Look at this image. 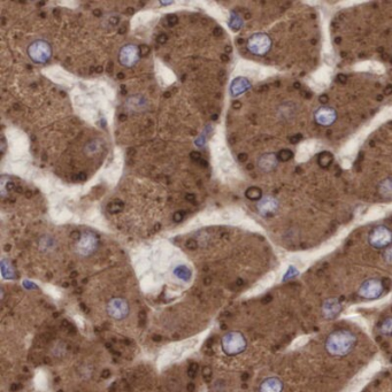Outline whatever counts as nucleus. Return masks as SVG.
I'll return each instance as SVG.
<instances>
[{
	"label": "nucleus",
	"mask_w": 392,
	"mask_h": 392,
	"mask_svg": "<svg viewBox=\"0 0 392 392\" xmlns=\"http://www.w3.org/2000/svg\"><path fill=\"white\" fill-rule=\"evenodd\" d=\"M357 344V337L349 330H337L328 336L326 350L330 356L342 358L352 352Z\"/></svg>",
	"instance_id": "obj_1"
},
{
	"label": "nucleus",
	"mask_w": 392,
	"mask_h": 392,
	"mask_svg": "<svg viewBox=\"0 0 392 392\" xmlns=\"http://www.w3.org/2000/svg\"><path fill=\"white\" fill-rule=\"evenodd\" d=\"M337 80H338L340 83H345L346 82V76H344V75H338V76H337Z\"/></svg>",
	"instance_id": "obj_31"
},
{
	"label": "nucleus",
	"mask_w": 392,
	"mask_h": 392,
	"mask_svg": "<svg viewBox=\"0 0 392 392\" xmlns=\"http://www.w3.org/2000/svg\"><path fill=\"white\" fill-rule=\"evenodd\" d=\"M98 245V240L94 235L90 233L82 235L77 243V252L82 255H89L95 250Z\"/></svg>",
	"instance_id": "obj_8"
},
{
	"label": "nucleus",
	"mask_w": 392,
	"mask_h": 392,
	"mask_svg": "<svg viewBox=\"0 0 392 392\" xmlns=\"http://www.w3.org/2000/svg\"><path fill=\"white\" fill-rule=\"evenodd\" d=\"M187 247H189V248H194V247H196V241H187Z\"/></svg>",
	"instance_id": "obj_32"
},
{
	"label": "nucleus",
	"mask_w": 392,
	"mask_h": 392,
	"mask_svg": "<svg viewBox=\"0 0 392 392\" xmlns=\"http://www.w3.org/2000/svg\"><path fill=\"white\" fill-rule=\"evenodd\" d=\"M141 56L139 54V49L134 45H125L123 49L121 50L120 53V61L122 64L127 67H131L137 62L138 57Z\"/></svg>",
	"instance_id": "obj_9"
},
{
	"label": "nucleus",
	"mask_w": 392,
	"mask_h": 392,
	"mask_svg": "<svg viewBox=\"0 0 392 392\" xmlns=\"http://www.w3.org/2000/svg\"><path fill=\"white\" fill-rule=\"evenodd\" d=\"M167 21H168L169 26H175L176 23H177V21H179V18H177L176 15L170 14V15L167 16Z\"/></svg>",
	"instance_id": "obj_24"
},
{
	"label": "nucleus",
	"mask_w": 392,
	"mask_h": 392,
	"mask_svg": "<svg viewBox=\"0 0 392 392\" xmlns=\"http://www.w3.org/2000/svg\"><path fill=\"white\" fill-rule=\"evenodd\" d=\"M292 158H293V152L291 151V150H288V149L282 150V151H279L277 154V159L282 162L289 161V160Z\"/></svg>",
	"instance_id": "obj_20"
},
{
	"label": "nucleus",
	"mask_w": 392,
	"mask_h": 392,
	"mask_svg": "<svg viewBox=\"0 0 392 392\" xmlns=\"http://www.w3.org/2000/svg\"><path fill=\"white\" fill-rule=\"evenodd\" d=\"M318 162L322 168H327V167H329L330 163L332 162V155L330 154L329 152H322L321 154L319 155Z\"/></svg>",
	"instance_id": "obj_17"
},
{
	"label": "nucleus",
	"mask_w": 392,
	"mask_h": 392,
	"mask_svg": "<svg viewBox=\"0 0 392 392\" xmlns=\"http://www.w3.org/2000/svg\"><path fill=\"white\" fill-rule=\"evenodd\" d=\"M380 193L385 198H391L392 197V180H385L380 184Z\"/></svg>",
	"instance_id": "obj_16"
},
{
	"label": "nucleus",
	"mask_w": 392,
	"mask_h": 392,
	"mask_svg": "<svg viewBox=\"0 0 392 392\" xmlns=\"http://www.w3.org/2000/svg\"><path fill=\"white\" fill-rule=\"evenodd\" d=\"M383 283L380 279L370 278L362 283V285L359 289V295L361 297L366 299H375L378 298L383 293Z\"/></svg>",
	"instance_id": "obj_5"
},
{
	"label": "nucleus",
	"mask_w": 392,
	"mask_h": 392,
	"mask_svg": "<svg viewBox=\"0 0 392 392\" xmlns=\"http://www.w3.org/2000/svg\"><path fill=\"white\" fill-rule=\"evenodd\" d=\"M368 240L371 246L376 248L387 247L392 241V231L384 226H378L370 231Z\"/></svg>",
	"instance_id": "obj_3"
},
{
	"label": "nucleus",
	"mask_w": 392,
	"mask_h": 392,
	"mask_svg": "<svg viewBox=\"0 0 392 392\" xmlns=\"http://www.w3.org/2000/svg\"><path fill=\"white\" fill-rule=\"evenodd\" d=\"M278 203L277 200L272 197H265V198L260 199V202L258 204V211L261 215H272L276 211H277Z\"/></svg>",
	"instance_id": "obj_10"
},
{
	"label": "nucleus",
	"mask_w": 392,
	"mask_h": 392,
	"mask_svg": "<svg viewBox=\"0 0 392 392\" xmlns=\"http://www.w3.org/2000/svg\"><path fill=\"white\" fill-rule=\"evenodd\" d=\"M119 120H120L121 122L127 121V115H125V114H121L120 117H119Z\"/></svg>",
	"instance_id": "obj_34"
},
{
	"label": "nucleus",
	"mask_w": 392,
	"mask_h": 392,
	"mask_svg": "<svg viewBox=\"0 0 392 392\" xmlns=\"http://www.w3.org/2000/svg\"><path fill=\"white\" fill-rule=\"evenodd\" d=\"M383 257H384V260L388 262V264H390V265H392V246H390V247H388L387 250L384 251V254H383Z\"/></svg>",
	"instance_id": "obj_22"
},
{
	"label": "nucleus",
	"mask_w": 392,
	"mask_h": 392,
	"mask_svg": "<svg viewBox=\"0 0 392 392\" xmlns=\"http://www.w3.org/2000/svg\"><path fill=\"white\" fill-rule=\"evenodd\" d=\"M165 97H170V92H166Z\"/></svg>",
	"instance_id": "obj_45"
},
{
	"label": "nucleus",
	"mask_w": 392,
	"mask_h": 392,
	"mask_svg": "<svg viewBox=\"0 0 392 392\" xmlns=\"http://www.w3.org/2000/svg\"><path fill=\"white\" fill-rule=\"evenodd\" d=\"M233 107H234V108H236V110H238V108L241 107V103H240V101H234Z\"/></svg>",
	"instance_id": "obj_35"
},
{
	"label": "nucleus",
	"mask_w": 392,
	"mask_h": 392,
	"mask_svg": "<svg viewBox=\"0 0 392 392\" xmlns=\"http://www.w3.org/2000/svg\"><path fill=\"white\" fill-rule=\"evenodd\" d=\"M190 156H191V159H193V160H202V154H200L199 152H192L190 154Z\"/></svg>",
	"instance_id": "obj_28"
},
{
	"label": "nucleus",
	"mask_w": 392,
	"mask_h": 392,
	"mask_svg": "<svg viewBox=\"0 0 392 392\" xmlns=\"http://www.w3.org/2000/svg\"><path fill=\"white\" fill-rule=\"evenodd\" d=\"M238 160H240L241 162H245L247 160V154L246 153H240V155H238Z\"/></svg>",
	"instance_id": "obj_30"
},
{
	"label": "nucleus",
	"mask_w": 392,
	"mask_h": 392,
	"mask_svg": "<svg viewBox=\"0 0 392 392\" xmlns=\"http://www.w3.org/2000/svg\"><path fill=\"white\" fill-rule=\"evenodd\" d=\"M271 38L265 33H255L248 39L247 47L252 53L258 54V56H262L266 54L271 49Z\"/></svg>",
	"instance_id": "obj_4"
},
{
	"label": "nucleus",
	"mask_w": 392,
	"mask_h": 392,
	"mask_svg": "<svg viewBox=\"0 0 392 392\" xmlns=\"http://www.w3.org/2000/svg\"><path fill=\"white\" fill-rule=\"evenodd\" d=\"M125 31H127V28H125V27H123V28H121V29H119V32L122 33V35H123Z\"/></svg>",
	"instance_id": "obj_41"
},
{
	"label": "nucleus",
	"mask_w": 392,
	"mask_h": 392,
	"mask_svg": "<svg viewBox=\"0 0 392 392\" xmlns=\"http://www.w3.org/2000/svg\"><path fill=\"white\" fill-rule=\"evenodd\" d=\"M156 40H158V43H160V44H165L167 40V36L165 35V33H161V35H159L158 37H156Z\"/></svg>",
	"instance_id": "obj_27"
},
{
	"label": "nucleus",
	"mask_w": 392,
	"mask_h": 392,
	"mask_svg": "<svg viewBox=\"0 0 392 392\" xmlns=\"http://www.w3.org/2000/svg\"><path fill=\"white\" fill-rule=\"evenodd\" d=\"M124 77V75L122 74V73H120V74H118V78H123Z\"/></svg>",
	"instance_id": "obj_43"
},
{
	"label": "nucleus",
	"mask_w": 392,
	"mask_h": 392,
	"mask_svg": "<svg viewBox=\"0 0 392 392\" xmlns=\"http://www.w3.org/2000/svg\"><path fill=\"white\" fill-rule=\"evenodd\" d=\"M93 14H94L95 16H100V15H101V11H100V9H94V11H93Z\"/></svg>",
	"instance_id": "obj_38"
},
{
	"label": "nucleus",
	"mask_w": 392,
	"mask_h": 392,
	"mask_svg": "<svg viewBox=\"0 0 392 392\" xmlns=\"http://www.w3.org/2000/svg\"><path fill=\"white\" fill-rule=\"evenodd\" d=\"M327 101H328V97H327V95H321V98H320V103L325 104Z\"/></svg>",
	"instance_id": "obj_33"
},
{
	"label": "nucleus",
	"mask_w": 392,
	"mask_h": 392,
	"mask_svg": "<svg viewBox=\"0 0 392 392\" xmlns=\"http://www.w3.org/2000/svg\"><path fill=\"white\" fill-rule=\"evenodd\" d=\"M221 59H222L223 61H226V62H227V61H229V57L226 56V54H222V56H221Z\"/></svg>",
	"instance_id": "obj_39"
},
{
	"label": "nucleus",
	"mask_w": 392,
	"mask_h": 392,
	"mask_svg": "<svg viewBox=\"0 0 392 392\" xmlns=\"http://www.w3.org/2000/svg\"><path fill=\"white\" fill-rule=\"evenodd\" d=\"M381 332L387 336L392 335V318L385 319L381 325Z\"/></svg>",
	"instance_id": "obj_18"
},
{
	"label": "nucleus",
	"mask_w": 392,
	"mask_h": 392,
	"mask_svg": "<svg viewBox=\"0 0 392 392\" xmlns=\"http://www.w3.org/2000/svg\"><path fill=\"white\" fill-rule=\"evenodd\" d=\"M336 120V112L332 108L321 107L315 112V121L321 125H329Z\"/></svg>",
	"instance_id": "obj_11"
},
{
	"label": "nucleus",
	"mask_w": 392,
	"mask_h": 392,
	"mask_svg": "<svg viewBox=\"0 0 392 392\" xmlns=\"http://www.w3.org/2000/svg\"><path fill=\"white\" fill-rule=\"evenodd\" d=\"M246 339L241 332H233L227 333L222 339V350L228 356H237L246 349Z\"/></svg>",
	"instance_id": "obj_2"
},
{
	"label": "nucleus",
	"mask_w": 392,
	"mask_h": 392,
	"mask_svg": "<svg viewBox=\"0 0 392 392\" xmlns=\"http://www.w3.org/2000/svg\"><path fill=\"white\" fill-rule=\"evenodd\" d=\"M384 92H385V94H390L391 92H392V87H390V85H389V87H387V90H385Z\"/></svg>",
	"instance_id": "obj_37"
},
{
	"label": "nucleus",
	"mask_w": 392,
	"mask_h": 392,
	"mask_svg": "<svg viewBox=\"0 0 392 392\" xmlns=\"http://www.w3.org/2000/svg\"><path fill=\"white\" fill-rule=\"evenodd\" d=\"M108 314H110L113 319L122 320L128 315L129 313V306L127 302L122 298H114L112 299L108 304L107 307Z\"/></svg>",
	"instance_id": "obj_7"
},
{
	"label": "nucleus",
	"mask_w": 392,
	"mask_h": 392,
	"mask_svg": "<svg viewBox=\"0 0 392 392\" xmlns=\"http://www.w3.org/2000/svg\"><path fill=\"white\" fill-rule=\"evenodd\" d=\"M301 139H302V135H296L293 136V137H290V142H291L292 144H297Z\"/></svg>",
	"instance_id": "obj_26"
},
{
	"label": "nucleus",
	"mask_w": 392,
	"mask_h": 392,
	"mask_svg": "<svg viewBox=\"0 0 392 392\" xmlns=\"http://www.w3.org/2000/svg\"><path fill=\"white\" fill-rule=\"evenodd\" d=\"M229 26L231 27V29L235 30V31H237V30H240V28L241 27V20L240 16L236 15V14H233V15H231Z\"/></svg>",
	"instance_id": "obj_21"
},
{
	"label": "nucleus",
	"mask_w": 392,
	"mask_h": 392,
	"mask_svg": "<svg viewBox=\"0 0 392 392\" xmlns=\"http://www.w3.org/2000/svg\"><path fill=\"white\" fill-rule=\"evenodd\" d=\"M277 155L272 154V153H266V154L261 155L258 160V167L262 172H271L277 166Z\"/></svg>",
	"instance_id": "obj_13"
},
{
	"label": "nucleus",
	"mask_w": 392,
	"mask_h": 392,
	"mask_svg": "<svg viewBox=\"0 0 392 392\" xmlns=\"http://www.w3.org/2000/svg\"><path fill=\"white\" fill-rule=\"evenodd\" d=\"M340 307L339 302L335 301V299H329V301H327L325 304H323V307H322V311H323V314H325L326 318H335V316L338 314L340 312Z\"/></svg>",
	"instance_id": "obj_14"
},
{
	"label": "nucleus",
	"mask_w": 392,
	"mask_h": 392,
	"mask_svg": "<svg viewBox=\"0 0 392 392\" xmlns=\"http://www.w3.org/2000/svg\"><path fill=\"white\" fill-rule=\"evenodd\" d=\"M125 13H127V14H134V13H135V9H134V8H131V7H130V8H127V9H125Z\"/></svg>",
	"instance_id": "obj_36"
},
{
	"label": "nucleus",
	"mask_w": 392,
	"mask_h": 392,
	"mask_svg": "<svg viewBox=\"0 0 392 392\" xmlns=\"http://www.w3.org/2000/svg\"><path fill=\"white\" fill-rule=\"evenodd\" d=\"M199 162H200V165L204 166V167H207V166H209V165H207V161H206V160H199Z\"/></svg>",
	"instance_id": "obj_40"
},
{
	"label": "nucleus",
	"mask_w": 392,
	"mask_h": 392,
	"mask_svg": "<svg viewBox=\"0 0 392 392\" xmlns=\"http://www.w3.org/2000/svg\"><path fill=\"white\" fill-rule=\"evenodd\" d=\"M138 49H139V54H141V57H146L150 53V47L148 45H145V44L139 45Z\"/></svg>",
	"instance_id": "obj_23"
},
{
	"label": "nucleus",
	"mask_w": 392,
	"mask_h": 392,
	"mask_svg": "<svg viewBox=\"0 0 392 392\" xmlns=\"http://www.w3.org/2000/svg\"><path fill=\"white\" fill-rule=\"evenodd\" d=\"M97 71H98V73H101V71H103V67H98Z\"/></svg>",
	"instance_id": "obj_44"
},
{
	"label": "nucleus",
	"mask_w": 392,
	"mask_h": 392,
	"mask_svg": "<svg viewBox=\"0 0 392 392\" xmlns=\"http://www.w3.org/2000/svg\"><path fill=\"white\" fill-rule=\"evenodd\" d=\"M284 384L278 377H268L261 382L259 392H282Z\"/></svg>",
	"instance_id": "obj_12"
},
{
	"label": "nucleus",
	"mask_w": 392,
	"mask_h": 392,
	"mask_svg": "<svg viewBox=\"0 0 392 392\" xmlns=\"http://www.w3.org/2000/svg\"><path fill=\"white\" fill-rule=\"evenodd\" d=\"M246 197L251 200H259L261 199L262 192L259 187H250V189L246 191Z\"/></svg>",
	"instance_id": "obj_19"
},
{
	"label": "nucleus",
	"mask_w": 392,
	"mask_h": 392,
	"mask_svg": "<svg viewBox=\"0 0 392 392\" xmlns=\"http://www.w3.org/2000/svg\"><path fill=\"white\" fill-rule=\"evenodd\" d=\"M197 369H198V368H197V364H192V366H191V368L189 369V375H190V377H193L194 375H196Z\"/></svg>",
	"instance_id": "obj_25"
},
{
	"label": "nucleus",
	"mask_w": 392,
	"mask_h": 392,
	"mask_svg": "<svg viewBox=\"0 0 392 392\" xmlns=\"http://www.w3.org/2000/svg\"><path fill=\"white\" fill-rule=\"evenodd\" d=\"M226 52H227V53L231 52V46H226Z\"/></svg>",
	"instance_id": "obj_42"
},
{
	"label": "nucleus",
	"mask_w": 392,
	"mask_h": 392,
	"mask_svg": "<svg viewBox=\"0 0 392 392\" xmlns=\"http://www.w3.org/2000/svg\"><path fill=\"white\" fill-rule=\"evenodd\" d=\"M222 32H223V30L221 29L220 27H216V28L214 29V31H213L214 36H215V37H220L221 35H222Z\"/></svg>",
	"instance_id": "obj_29"
},
{
	"label": "nucleus",
	"mask_w": 392,
	"mask_h": 392,
	"mask_svg": "<svg viewBox=\"0 0 392 392\" xmlns=\"http://www.w3.org/2000/svg\"><path fill=\"white\" fill-rule=\"evenodd\" d=\"M212 119H213V120H217V115H216V114H214Z\"/></svg>",
	"instance_id": "obj_46"
},
{
	"label": "nucleus",
	"mask_w": 392,
	"mask_h": 392,
	"mask_svg": "<svg viewBox=\"0 0 392 392\" xmlns=\"http://www.w3.org/2000/svg\"><path fill=\"white\" fill-rule=\"evenodd\" d=\"M28 53L30 58L36 62H45L51 57V47L47 43L38 40L29 46Z\"/></svg>",
	"instance_id": "obj_6"
},
{
	"label": "nucleus",
	"mask_w": 392,
	"mask_h": 392,
	"mask_svg": "<svg viewBox=\"0 0 392 392\" xmlns=\"http://www.w3.org/2000/svg\"><path fill=\"white\" fill-rule=\"evenodd\" d=\"M248 88H250V83H248L246 78L243 77L236 78V80L233 82V84H231V94H233L234 97H236L238 94L244 93Z\"/></svg>",
	"instance_id": "obj_15"
}]
</instances>
